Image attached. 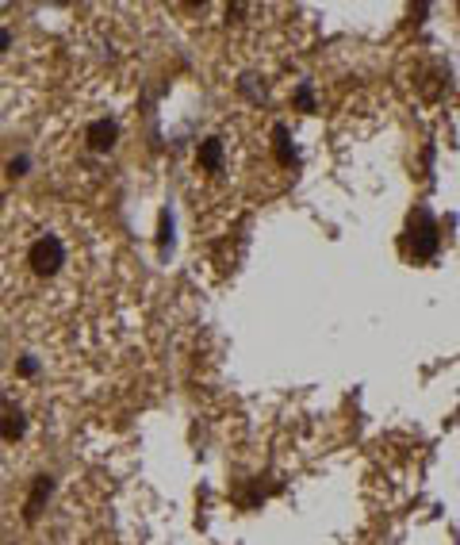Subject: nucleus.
<instances>
[{"label": "nucleus", "mask_w": 460, "mask_h": 545, "mask_svg": "<svg viewBox=\"0 0 460 545\" xmlns=\"http://www.w3.org/2000/svg\"><path fill=\"white\" fill-rule=\"evenodd\" d=\"M27 265L39 276H54L61 265H66V246H61L58 234H39L27 250Z\"/></svg>", "instance_id": "nucleus-1"}, {"label": "nucleus", "mask_w": 460, "mask_h": 545, "mask_svg": "<svg viewBox=\"0 0 460 545\" xmlns=\"http://www.w3.org/2000/svg\"><path fill=\"white\" fill-rule=\"evenodd\" d=\"M411 231H414V258L429 261L437 254V223H434V215H429L426 208H418L414 219H411Z\"/></svg>", "instance_id": "nucleus-2"}, {"label": "nucleus", "mask_w": 460, "mask_h": 545, "mask_svg": "<svg viewBox=\"0 0 460 545\" xmlns=\"http://www.w3.org/2000/svg\"><path fill=\"white\" fill-rule=\"evenodd\" d=\"M85 139H88L92 150H111V146H116V139H119L116 119H92L88 131H85Z\"/></svg>", "instance_id": "nucleus-3"}, {"label": "nucleus", "mask_w": 460, "mask_h": 545, "mask_svg": "<svg viewBox=\"0 0 460 545\" xmlns=\"http://www.w3.org/2000/svg\"><path fill=\"white\" fill-rule=\"evenodd\" d=\"M200 166L208 169V173H219L223 169V142L219 139L200 142Z\"/></svg>", "instance_id": "nucleus-4"}, {"label": "nucleus", "mask_w": 460, "mask_h": 545, "mask_svg": "<svg viewBox=\"0 0 460 545\" xmlns=\"http://www.w3.org/2000/svg\"><path fill=\"white\" fill-rule=\"evenodd\" d=\"M295 104H300L303 111H311V108H315V100H311V89H300V92H295Z\"/></svg>", "instance_id": "nucleus-5"}, {"label": "nucleus", "mask_w": 460, "mask_h": 545, "mask_svg": "<svg viewBox=\"0 0 460 545\" xmlns=\"http://www.w3.org/2000/svg\"><path fill=\"white\" fill-rule=\"evenodd\" d=\"M35 369H39V365L31 361V357H24V361H19V373H24V376H31V373H35Z\"/></svg>", "instance_id": "nucleus-6"}]
</instances>
